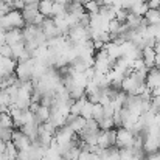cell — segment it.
I'll return each instance as SVG.
<instances>
[{
	"mask_svg": "<svg viewBox=\"0 0 160 160\" xmlns=\"http://www.w3.org/2000/svg\"><path fill=\"white\" fill-rule=\"evenodd\" d=\"M33 65H34V59H28L25 62L17 64L16 67V76L19 81H31L33 79Z\"/></svg>",
	"mask_w": 160,
	"mask_h": 160,
	"instance_id": "cell-1",
	"label": "cell"
},
{
	"mask_svg": "<svg viewBox=\"0 0 160 160\" xmlns=\"http://www.w3.org/2000/svg\"><path fill=\"white\" fill-rule=\"evenodd\" d=\"M134 145V134L129 129L124 128H117V148H131Z\"/></svg>",
	"mask_w": 160,
	"mask_h": 160,
	"instance_id": "cell-2",
	"label": "cell"
},
{
	"mask_svg": "<svg viewBox=\"0 0 160 160\" xmlns=\"http://www.w3.org/2000/svg\"><path fill=\"white\" fill-rule=\"evenodd\" d=\"M11 143L16 146L17 151H23V149H28L30 145H31V140L20 131V128H14L12 129V137H11Z\"/></svg>",
	"mask_w": 160,
	"mask_h": 160,
	"instance_id": "cell-3",
	"label": "cell"
},
{
	"mask_svg": "<svg viewBox=\"0 0 160 160\" xmlns=\"http://www.w3.org/2000/svg\"><path fill=\"white\" fill-rule=\"evenodd\" d=\"M41 28H42V33H44V36H45L47 41L54 39V38H58V36H62L61 30H59V28L56 27V23H54L53 17H45V19L42 20V23H41Z\"/></svg>",
	"mask_w": 160,
	"mask_h": 160,
	"instance_id": "cell-4",
	"label": "cell"
},
{
	"mask_svg": "<svg viewBox=\"0 0 160 160\" xmlns=\"http://www.w3.org/2000/svg\"><path fill=\"white\" fill-rule=\"evenodd\" d=\"M115 142H117V129L112 128V129H107V131H101L100 132L97 146L106 149V148H110V146H115Z\"/></svg>",
	"mask_w": 160,
	"mask_h": 160,
	"instance_id": "cell-5",
	"label": "cell"
},
{
	"mask_svg": "<svg viewBox=\"0 0 160 160\" xmlns=\"http://www.w3.org/2000/svg\"><path fill=\"white\" fill-rule=\"evenodd\" d=\"M145 84H146V87L151 89V90L159 89L160 87V67H151V68L148 70Z\"/></svg>",
	"mask_w": 160,
	"mask_h": 160,
	"instance_id": "cell-6",
	"label": "cell"
},
{
	"mask_svg": "<svg viewBox=\"0 0 160 160\" xmlns=\"http://www.w3.org/2000/svg\"><path fill=\"white\" fill-rule=\"evenodd\" d=\"M23 41V34H22V28H11L5 31V44L8 45H14L17 42Z\"/></svg>",
	"mask_w": 160,
	"mask_h": 160,
	"instance_id": "cell-7",
	"label": "cell"
},
{
	"mask_svg": "<svg viewBox=\"0 0 160 160\" xmlns=\"http://www.w3.org/2000/svg\"><path fill=\"white\" fill-rule=\"evenodd\" d=\"M156 54H157V52L154 50V47H143V48H142V59H143V62H145V65H146L148 68L154 67Z\"/></svg>",
	"mask_w": 160,
	"mask_h": 160,
	"instance_id": "cell-8",
	"label": "cell"
},
{
	"mask_svg": "<svg viewBox=\"0 0 160 160\" xmlns=\"http://www.w3.org/2000/svg\"><path fill=\"white\" fill-rule=\"evenodd\" d=\"M104 50H106L107 56L110 59H113V61H117V59H120L123 56V53H121V45L120 44H115V42H107V44H104Z\"/></svg>",
	"mask_w": 160,
	"mask_h": 160,
	"instance_id": "cell-9",
	"label": "cell"
},
{
	"mask_svg": "<svg viewBox=\"0 0 160 160\" xmlns=\"http://www.w3.org/2000/svg\"><path fill=\"white\" fill-rule=\"evenodd\" d=\"M145 22L148 25H157L160 23V8H149L146 14L143 16Z\"/></svg>",
	"mask_w": 160,
	"mask_h": 160,
	"instance_id": "cell-10",
	"label": "cell"
},
{
	"mask_svg": "<svg viewBox=\"0 0 160 160\" xmlns=\"http://www.w3.org/2000/svg\"><path fill=\"white\" fill-rule=\"evenodd\" d=\"M126 23L131 30H137L142 23H145V19L142 16H137L134 12H128V17H126Z\"/></svg>",
	"mask_w": 160,
	"mask_h": 160,
	"instance_id": "cell-11",
	"label": "cell"
},
{
	"mask_svg": "<svg viewBox=\"0 0 160 160\" xmlns=\"http://www.w3.org/2000/svg\"><path fill=\"white\" fill-rule=\"evenodd\" d=\"M148 9H149V6H148L146 2H134V5H132V8L129 9V12H134V14L143 17V16L146 14Z\"/></svg>",
	"mask_w": 160,
	"mask_h": 160,
	"instance_id": "cell-12",
	"label": "cell"
},
{
	"mask_svg": "<svg viewBox=\"0 0 160 160\" xmlns=\"http://www.w3.org/2000/svg\"><path fill=\"white\" fill-rule=\"evenodd\" d=\"M52 8H53V0H41L39 2V12L45 17H52Z\"/></svg>",
	"mask_w": 160,
	"mask_h": 160,
	"instance_id": "cell-13",
	"label": "cell"
},
{
	"mask_svg": "<svg viewBox=\"0 0 160 160\" xmlns=\"http://www.w3.org/2000/svg\"><path fill=\"white\" fill-rule=\"evenodd\" d=\"M0 126L2 128H14L12 117H11L9 110H2L0 112Z\"/></svg>",
	"mask_w": 160,
	"mask_h": 160,
	"instance_id": "cell-14",
	"label": "cell"
},
{
	"mask_svg": "<svg viewBox=\"0 0 160 160\" xmlns=\"http://www.w3.org/2000/svg\"><path fill=\"white\" fill-rule=\"evenodd\" d=\"M92 109H93V103H90V101L86 98L84 104H82V107H81L79 115H81V117H84L86 120H87V118H92Z\"/></svg>",
	"mask_w": 160,
	"mask_h": 160,
	"instance_id": "cell-15",
	"label": "cell"
},
{
	"mask_svg": "<svg viewBox=\"0 0 160 160\" xmlns=\"http://www.w3.org/2000/svg\"><path fill=\"white\" fill-rule=\"evenodd\" d=\"M82 6H84V11L89 12V14H97V12L100 11V5H98L97 0H89V2H86Z\"/></svg>",
	"mask_w": 160,
	"mask_h": 160,
	"instance_id": "cell-16",
	"label": "cell"
},
{
	"mask_svg": "<svg viewBox=\"0 0 160 160\" xmlns=\"http://www.w3.org/2000/svg\"><path fill=\"white\" fill-rule=\"evenodd\" d=\"M98 126H100L101 131H107V129L115 128V126H113V120H112V117H103V118L98 121Z\"/></svg>",
	"mask_w": 160,
	"mask_h": 160,
	"instance_id": "cell-17",
	"label": "cell"
},
{
	"mask_svg": "<svg viewBox=\"0 0 160 160\" xmlns=\"http://www.w3.org/2000/svg\"><path fill=\"white\" fill-rule=\"evenodd\" d=\"M11 50H12V58H14V59H17L20 54L25 52V41H22V42H17V44L11 45Z\"/></svg>",
	"mask_w": 160,
	"mask_h": 160,
	"instance_id": "cell-18",
	"label": "cell"
},
{
	"mask_svg": "<svg viewBox=\"0 0 160 160\" xmlns=\"http://www.w3.org/2000/svg\"><path fill=\"white\" fill-rule=\"evenodd\" d=\"M103 117H104V112H103V106H101L100 103L93 104V109H92V118H93V120H97V121H100V120H101Z\"/></svg>",
	"mask_w": 160,
	"mask_h": 160,
	"instance_id": "cell-19",
	"label": "cell"
},
{
	"mask_svg": "<svg viewBox=\"0 0 160 160\" xmlns=\"http://www.w3.org/2000/svg\"><path fill=\"white\" fill-rule=\"evenodd\" d=\"M120 22L117 20V19H113V20H110L109 22V33L110 34H118V31H120Z\"/></svg>",
	"mask_w": 160,
	"mask_h": 160,
	"instance_id": "cell-20",
	"label": "cell"
},
{
	"mask_svg": "<svg viewBox=\"0 0 160 160\" xmlns=\"http://www.w3.org/2000/svg\"><path fill=\"white\" fill-rule=\"evenodd\" d=\"M0 56H3V58H12V50H11V45H8V44L0 45Z\"/></svg>",
	"mask_w": 160,
	"mask_h": 160,
	"instance_id": "cell-21",
	"label": "cell"
},
{
	"mask_svg": "<svg viewBox=\"0 0 160 160\" xmlns=\"http://www.w3.org/2000/svg\"><path fill=\"white\" fill-rule=\"evenodd\" d=\"M11 6H12V9L22 11V9H23V6H25V2H23V0H12Z\"/></svg>",
	"mask_w": 160,
	"mask_h": 160,
	"instance_id": "cell-22",
	"label": "cell"
},
{
	"mask_svg": "<svg viewBox=\"0 0 160 160\" xmlns=\"http://www.w3.org/2000/svg\"><path fill=\"white\" fill-rule=\"evenodd\" d=\"M146 3L149 8H160V0H148Z\"/></svg>",
	"mask_w": 160,
	"mask_h": 160,
	"instance_id": "cell-23",
	"label": "cell"
},
{
	"mask_svg": "<svg viewBox=\"0 0 160 160\" xmlns=\"http://www.w3.org/2000/svg\"><path fill=\"white\" fill-rule=\"evenodd\" d=\"M23 2H25V5H39L41 0H23Z\"/></svg>",
	"mask_w": 160,
	"mask_h": 160,
	"instance_id": "cell-24",
	"label": "cell"
},
{
	"mask_svg": "<svg viewBox=\"0 0 160 160\" xmlns=\"http://www.w3.org/2000/svg\"><path fill=\"white\" fill-rule=\"evenodd\" d=\"M5 146H6V143H5L3 140H0V154L5 151Z\"/></svg>",
	"mask_w": 160,
	"mask_h": 160,
	"instance_id": "cell-25",
	"label": "cell"
},
{
	"mask_svg": "<svg viewBox=\"0 0 160 160\" xmlns=\"http://www.w3.org/2000/svg\"><path fill=\"white\" fill-rule=\"evenodd\" d=\"M62 160H65V159H62Z\"/></svg>",
	"mask_w": 160,
	"mask_h": 160,
	"instance_id": "cell-26",
	"label": "cell"
}]
</instances>
